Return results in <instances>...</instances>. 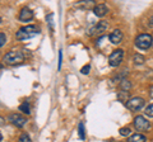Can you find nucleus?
Masks as SVG:
<instances>
[{
  "instance_id": "9d476101",
  "label": "nucleus",
  "mask_w": 153,
  "mask_h": 142,
  "mask_svg": "<svg viewBox=\"0 0 153 142\" xmlns=\"http://www.w3.org/2000/svg\"><path fill=\"white\" fill-rule=\"evenodd\" d=\"M123 32L120 29H115L114 32L110 33V36H108V40L111 43L114 45H119V43H121V41H123Z\"/></svg>"
},
{
  "instance_id": "f257e3e1",
  "label": "nucleus",
  "mask_w": 153,
  "mask_h": 142,
  "mask_svg": "<svg viewBox=\"0 0 153 142\" xmlns=\"http://www.w3.org/2000/svg\"><path fill=\"white\" fill-rule=\"evenodd\" d=\"M38 33H40V29L36 26H26L18 29V32L16 33V38L18 41H27L36 37Z\"/></svg>"
},
{
  "instance_id": "b1692460",
  "label": "nucleus",
  "mask_w": 153,
  "mask_h": 142,
  "mask_svg": "<svg viewBox=\"0 0 153 142\" xmlns=\"http://www.w3.org/2000/svg\"><path fill=\"white\" fill-rule=\"evenodd\" d=\"M148 26H149L151 28H153V15L149 18V19H148Z\"/></svg>"
},
{
  "instance_id": "20e7f679",
  "label": "nucleus",
  "mask_w": 153,
  "mask_h": 142,
  "mask_svg": "<svg viewBox=\"0 0 153 142\" xmlns=\"http://www.w3.org/2000/svg\"><path fill=\"white\" fill-rule=\"evenodd\" d=\"M152 45H153V38L151 34H147V33L139 34L135 38V46L139 50H148Z\"/></svg>"
},
{
  "instance_id": "39448f33",
  "label": "nucleus",
  "mask_w": 153,
  "mask_h": 142,
  "mask_svg": "<svg viewBox=\"0 0 153 142\" xmlns=\"http://www.w3.org/2000/svg\"><path fill=\"white\" fill-rule=\"evenodd\" d=\"M123 57H124V51L121 48L112 51L111 55L108 56V65L111 66V67H117V66L121 64Z\"/></svg>"
},
{
  "instance_id": "1a4fd4ad",
  "label": "nucleus",
  "mask_w": 153,
  "mask_h": 142,
  "mask_svg": "<svg viewBox=\"0 0 153 142\" xmlns=\"http://www.w3.org/2000/svg\"><path fill=\"white\" fill-rule=\"evenodd\" d=\"M33 17H35V14H33V12L31 10L30 8H23L21 12H19V20L21 22H30L33 19Z\"/></svg>"
},
{
  "instance_id": "423d86ee",
  "label": "nucleus",
  "mask_w": 153,
  "mask_h": 142,
  "mask_svg": "<svg viewBox=\"0 0 153 142\" xmlns=\"http://www.w3.org/2000/svg\"><path fill=\"white\" fill-rule=\"evenodd\" d=\"M134 127L137 128V131L146 132V131H149L151 130V123L148 122L144 117L138 116V117L134 118Z\"/></svg>"
},
{
  "instance_id": "7ed1b4c3",
  "label": "nucleus",
  "mask_w": 153,
  "mask_h": 142,
  "mask_svg": "<svg viewBox=\"0 0 153 142\" xmlns=\"http://www.w3.org/2000/svg\"><path fill=\"white\" fill-rule=\"evenodd\" d=\"M144 105H146V102H144V99L140 98V97L130 98L125 103V107L128 108L129 111H131V112H139L140 109L144 108Z\"/></svg>"
},
{
  "instance_id": "dca6fc26",
  "label": "nucleus",
  "mask_w": 153,
  "mask_h": 142,
  "mask_svg": "<svg viewBox=\"0 0 153 142\" xmlns=\"http://www.w3.org/2000/svg\"><path fill=\"white\" fill-rule=\"evenodd\" d=\"M78 136L80 140H84L85 138V132H84V124L82 122L78 124Z\"/></svg>"
},
{
  "instance_id": "6ab92c4d",
  "label": "nucleus",
  "mask_w": 153,
  "mask_h": 142,
  "mask_svg": "<svg viewBox=\"0 0 153 142\" xmlns=\"http://www.w3.org/2000/svg\"><path fill=\"white\" fill-rule=\"evenodd\" d=\"M144 113H146V116L152 117V118H153V103H152V104H149V105H148V107L146 108Z\"/></svg>"
},
{
  "instance_id": "f8f14e48",
  "label": "nucleus",
  "mask_w": 153,
  "mask_h": 142,
  "mask_svg": "<svg viewBox=\"0 0 153 142\" xmlns=\"http://www.w3.org/2000/svg\"><path fill=\"white\" fill-rule=\"evenodd\" d=\"M146 141H147L146 136H143V135H140V133L131 135V136L128 138V142H146Z\"/></svg>"
},
{
  "instance_id": "2eb2a0df",
  "label": "nucleus",
  "mask_w": 153,
  "mask_h": 142,
  "mask_svg": "<svg viewBox=\"0 0 153 142\" xmlns=\"http://www.w3.org/2000/svg\"><path fill=\"white\" fill-rule=\"evenodd\" d=\"M19 111L26 113V114H31V108H30V103L28 102H23L21 105H19Z\"/></svg>"
},
{
  "instance_id": "6e6552de",
  "label": "nucleus",
  "mask_w": 153,
  "mask_h": 142,
  "mask_svg": "<svg viewBox=\"0 0 153 142\" xmlns=\"http://www.w3.org/2000/svg\"><path fill=\"white\" fill-rule=\"evenodd\" d=\"M107 28H108V23L106 20H101V22H98L97 24H96L92 29L89 31V34L92 36H100V34H102L103 32H106L107 31Z\"/></svg>"
},
{
  "instance_id": "0eeeda50",
  "label": "nucleus",
  "mask_w": 153,
  "mask_h": 142,
  "mask_svg": "<svg viewBox=\"0 0 153 142\" xmlns=\"http://www.w3.org/2000/svg\"><path fill=\"white\" fill-rule=\"evenodd\" d=\"M8 121L10 122L13 126L18 127V128H23V127L26 126V123H27L26 117L18 114V113H12V114L8 117Z\"/></svg>"
},
{
  "instance_id": "412c9836",
  "label": "nucleus",
  "mask_w": 153,
  "mask_h": 142,
  "mask_svg": "<svg viewBox=\"0 0 153 142\" xmlns=\"http://www.w3.org/2000/svg\"><path fill=\"white\" fill-rule=\"evenodd\" d=\"M89 70H91V66L89 65H84L82 70H80V72H82L83 75H88L89 74Z\"/></svg>"
},
{
  "instance_id": "f03ea898",
  "label": "nucleus",
  "mask_w": 153,
  "mask_h": 142,
  "mask_svg": "<svg viewBox=\"0 0 153 142\" xmlns=\"http://www.w3.org/2000/svg\"><path fill=\"white\" fill-rule=\"evenodd\" d=\"M23 60H25V55L21 51H10L3 56V62H5L8 65L21 64Z\"/></svg>"
},
{
  "instance_id": "393cba45",
  "label": "nucleus",
  "mask_w": 153,
  "mask_h": 142,
  "mask_svg": "<svg viewBox=\"0 0 153 142\" xmlns=\"http://www.w3.org/2000/svg\"><path fill=\"white\" fill-rule=\"evenodd\" d=\"M149 95H151V98H153V85H152L151 89H149Z\"/></svg>"
},
{
  "instance_id": "4be33fe9",
  "label": "nucleus",
  "mask_w": 153,
  "mask_h": 142,
  "mask_svg": "<svg viewBox=\"0 0 153 142\" xmlns=\"http://www.w3.org/2000/svg\"><path fill=\"white\" fill-rule=\"evenodd\" d=\"M52 17H54V14H52V13H50L49 15L46 17V20H47V23H49V26H50L51 29H52Z\"/></svg>"
},
{
  "instance_id": "ddd939ff",
  "label": "nucleus",
  "mask_w": 153,
  "mask_h": 142,
  "mask_svg": "<svg viewBox=\"0 0 153 142\" xmlns=\"http://www.w3.org/2000/svg\"><path fill=\"white\" fill-rule=\"evenodd\" d=\"M119 86H120V89L123 91H129L131 89V83L129 81V80H126V79H124V80H121L120 81V84H119Z\"/></svg>"
},
{
  "instance_id": "aec40b11",
  "label": "nucleus",
  "mask_w": 153,
  "mask_h": 142,
  "mask_svg": "<svg viewBox=\"0 0 153 142\" xmlns=\"http://www.w3.org/2000/svg\"><path fill=\"white\" fill-rule=\"evenodd\" d=\"M5 43H7V36H5V33L4 32H1L0 33V46L3 47Z\"/></svg>"
},
{
  "instance_id": "a211bd4d",
  "label": "nucleus",
  "mask_w": 153,
  "mask_h": 142,
  "mask_svg": "<svg viewBox=\"0 0 153 142\" xmlns=\"http://www.w3.org/2000/svg\"><path fill=\"white\" fill-rule=\"evenodd\" d=\"M18 142H32L31 138H30V136H28L27 133H22L21 136H19V140Z\"/></svg>"
},
{
  "instance_id": "5701e85b",
  "label": "nucleus",
  "mask_w": 153,
  "mask_h": 142,
  "mask_svg": "<svg viewBox=\"0 0 153 142\" xmlns=\"http://www.w3.org/2000/svg\"><path fill=\"white\" fill-rule=\"evenodd\" d=\"M61 64H63V51H59V70L61 69Z\"/></svg>"
},
{
  "instance_id": "4468645a",
  "label": "nucleus",
  "mask_w": 153,
  "mask_h": 142,
  "mask_svg": "<svg viewBox=\"0 0 153 142\" xmlns=\"http://www.w3.org/2000/svg\"><path fill=\"white\" fill-rule=\"evenodd\" d=\"M133 62L135 64V65H143L146 62V59H144V56L140 55V53H135L133 56Z\"/></svg>"
},
{
  "instance_id": "f3484780",
  "label": "nucleus",
  "mask_w": 153,
  "mask_h": 142,
  "mask_svg": "<svg viewBox=\"0 0 153 142\" xmlns=\"http://www.w3.org/2000/svg\"><path fill=\"white\" fill-rule=\"evenodd\" d=\"M119 133H120L121 136H124V137H128V136H130L131 131H130L129 127H121V128L119 130Z\"/></svg>"
},
{
  "instance_id": "9b49d317",
  "label": "nucleus",
  "mask_w": 153,
  "mask_h": 142,
  "mask_svg": "<svg viewBox=\"0 0 153 142\" xmlns=\"http://www.w3.org/2000/svg\"><path fill=\"white\" fill-rule=\"evenodd\" d=\"M107 12H108V8L105 5V4H97V5H94V8H93L94 15H97L100 18H102V17L106 15Z\"/></svg>"
}]
</instances>
